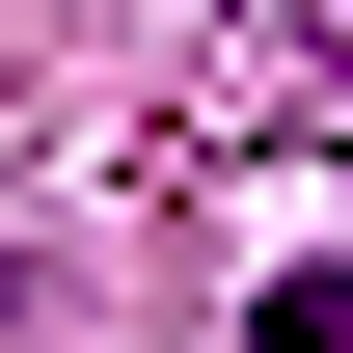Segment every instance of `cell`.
<instances>
[{
  "label": "cell",
  "instance_id": "1",
  "mask_svg": "<svg viewBox=\"0 0 353 353\" xmlns=\"http://www.w3.org/2000/svg\"><path fill=\"white\" fill-rule=\"evenodd\" d=\"M272 54H326V82H353V0H272Z\"/></svg>",
  "mask_w": 353,
  "mask_h": 353
}]
</instances>
